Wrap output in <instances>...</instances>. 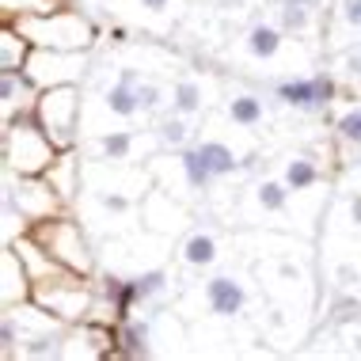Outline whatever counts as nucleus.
Masks as SVG:
<instances>
[{"label":"nucleus","instance_id":"obj_1","mask_svg":"<svg viewBox=\"0 0 361 361\" xmlns=\"http://www.w3.org/2000/svg\"><path fill=\"white\" fill-rule=\"evenodd\" d=\"M12 23L31 46H50V50H92L95 46V23L73 8L16 16Z\"/></svg>","mask_w":361,"mask_h":361},{"label":"nucleus","instance_id":"obj_2","mask_svg":"<svg viewBox=\"0 0 361 361\" xmlns=\"http://www.w3.org/2000/svg\"><path fill=\"white\" fill-rule=\"evenodd\" d=\"M38 122L50 133V141L57 149H76L80 141V114H84V99H80V84H57V87H42L35 99Z\"/></svg>","mask_w":361,"mask_h":361},{"label":"nucleus","instance_id":"obj_3","mask_svg":"<svg viewBox=\"0 0 361 361\" xmlns=\"http://www.w3.org/2000/svg\"><path fill=\"white\" fill-rule=\"evenodd\" d=\"M31 236L42 243L50 255L61 262V267L76 270V274H92L95 259L92 251H87V240H84V228L76 224L73 217H65V213H54V217H42L31 224Z\"/></svg>","mask_w":361,"mask_h":361},{"label":"nucleus","instance_id":"obj_4","mask_svg":"<svg viewBox=\"0 0 361 361\" xmlns=\"http://www.w3.org/2000/svg\"><path fill=\"white\" fill-rule=\"evenodd\" d=\"M31 300H38L46 312H54L65 324H80V319H87V312L95 308V293L87 289L84 274H76V270H61L54 278L35 281Z\"/></svg>","mask_w":361,"mask_h":361},{"label":"nucleus","instance_id":"obj_5","mask_svg":"<svg viewBox=\"0 0 361 361\" xmlns=\"http://www.w3.org/2000/svg\"><path fill=\"white\" fill-rule=\"evenodd\" d=\"M27 80L38 92L42 87H57V84H80L87 73V50H50V46H31L23 65Z\"/></svg>","mask_w":361,"mask_h":361},{"label":"nucleus","instance_id":"obj_6","mask_svg":"<svg viewBox=\"0 0 361 361\" xmlns=\"http://www.w3.org/2000/svg\"><path fill=\"white\" fill-rule=\"evenodd\" d=\"M4 198L23 213L27 221H42V217H54L61 213V194H57L42 175H16V171H4Z\"/></svg>","mask_w":361,"mask_h":361},{"label":"nucleus","instance_id":"obj_7","mask_svg":"<svg viewBox=\"0 0 361 361\" xmlns=\"http://www.w3.org/2000/svg\"><path fill=\"white\" fill-rule=\"evenodd\" d=\"M160 137H149V133H137V130H106L99 137H92V152L95 160H106V164H133L141 156V149H156Z\"/></svg>","mask_w":361,"mask_h":361},{"label":"nucleus","instance_id":"obj_8","mask_svg":"<svg viewBox=\"0 0 361 361\" xmlns=\"http://www.w3.org/2000/svg\"><path fill=\"white\" fill-rule=\"evenodd\" d=\"M141 224L156 236H175V232L187 228V209L179 202H171V190L152 187L141 202Z\"/></svg>","mask_w":361,"mask_h":361},{"label":"nucleus","instance_id":"obj_9","mask_svg":"<svg viewBox=\"0 0 361 361\" xmlns=\"http://www.w3.org/2000/svg\"><path fill=\"white\" fill-rule=\"evenodd\" d=\"M31 289H35L31 270H27V262L19 259V251L8 243L4 255H0V305L4 308L23 305V300H31Z\"/></svg>","mask_w":361,"mask_h":361},{"label":"nucleus","instance_id":"obj_10","mask_svg":"<svg viewBox=\"0 0 361 361\" xmlns=\"http://www.w3.org/2000/svg\"><path fill=\"white\" fill-rule=\"evenodd\" d=\"M202 297H206L209 316H221V319H236L240 312H243V305H247V289H243V281L232 278V274L209 278Z\"/></svg>","mask_w":361,"mask_h":361},{"label":"nucleus","instance_id":"obj_11","mask_svg":"<svg viewBox=\"0 0 361 361\" xmlns=\"http://www.w3.org/2000/svg\"><path fill=\"white\" fill-rule=\"evenodd\" d=\"M137 84H141V73H137V69H122V73H118V80H114V84L99 95L103 106L111 111V118H118V122H133V118L141 114Z\"/></svg>","mask_w":361,"mask_h":361},{"label":"nucleus","instance_id":"obj_12","mask_svg":"<svg viewBox=\"0 0 361 361\" xmlns=\"http://www.w3.org/2000/svg\"><path fill=\"white\" fill-rule=\"evenodd\" d=\"M35 99H38V87L27 80L23 69H0V111H4V118L35 106Z\"/></svg>","mask_w":361,"mask_h":361},{"label":"nucleus","instance_id":"obj_13","mask_svg":"<svg viewBox=\"0 0 361 361\" xmlns=\"http://www.w3.org/2000/svg\"><path fill=\"white\" fill-rule=\"evenodd\" d=\"M42 179L61 194V202H73L76 190H80V183H84V168H80V160H76V149L57 152V160L42 171Z\"/></svg>","mask_w":361,"mask_h":361},{"label":"nucleus","instance_id":"obj_14","mask_svg":"<svg viewBox=\"0 0 361 361\" xmlns=\"http://www.w3.org/2000/svg\"><path fill=\"white\" fill-rule=\"evenodd\" d=\"M152 319H122L118 324V350L114 357H149L152 354Z\"/></svg>","mask_w":361,"mask_h":361},{"label":"nucleus","instance_id":"obj_15","mask_svg":"<svg viewBox=\"0 0 361 361\" xmlns=\"http://www.w3.org/2000/svg\"><path fill=\"white\" fill-rule=\"evenodd\" d=\"M293 198H297V194L286 187V179H262V183H255V187H251V202H255V209H259V213H270V217L289 213Z\"/></svg>","mask_w":361,"mask_h":361},{"label":"nucleus","instance_id":"obj_16","mask_svg":"<svg viewBox=\"0 0 361 361\" xmlns=\"http://www.w3.org/2000/svg\"><path fill=\"white\" fill-rule=\"evenodd\" d=\"M179 255H183V262H187V267L206 270V267H213V262L221 259V243H217V236H213V232H190V236L183 240Z\"/></svg>","mask_w":361,"mask_h":361},{"label":"nucleus","instance_id":"obj_17","mask_svg":"<svg viewBox=\"0 0 361 361\" xmlns=\"http://www.w3.org/2000/svg\"><path fill=\"white\" fill-rule=\"evenodd\" d=\"M281 179H286V187L293 194H308L319 179H324V171H319V164L312 160V156H289V160L281 164Z\"/></svg>","mask_w":361,"mask_h":361},{"label":"nucleus","instance_id":"obj_18","mask_svg":"<svg viewBox=\"0 0 361 361\" xmlns=\"http://www.w3.org/2000/svg\"><path fill=\"white\" fill-rule=\"evenodd\" d=\"M198 152H202V160L209 164L213 179H224V175H236V171L243 168V160L236 156V149H232L228 141H217V137L198 141Z\"/></svg>","mask_w":361,"mask_h":361},{"label":"nucleus","instance_id":"obj_19","mask_svg":"<svg viewBox=\"0 0 361 361\" xmlns=\"http://www.w3.org/2000/svg\"><path fill=\"white\" fill-rule=\"evenodd\" d=\"M281 46H286V31L274 23H255L247 31V54L255 57V61H274L281 54Z\"/></svg>","mask_w":361,"mask_h":361},{"label":"nucleus","instance_id":"obj_20","mask_svg":"<svg viewBox=\"0 0 361 361\" xmlns=\"http://www.w3.org/2000/svg\"><path fill=\"white\" fill-rule=\"evenodd\" d=\"M278 99L293 106V111H324L319 106V95H316V80L312 76H293V80H281L278 84Z\"/></svg>","mask_w":361,"mask_h":361},{"label":"nucleus","instance_id":"obj_21","mask_svg":"<svg viewBox=\"0 0 361 361\" xmlns=\"http://www.w3.org/2000/svg\"><path fill=\"white\" fill-rule=\"evenodd\" d=\"M224 114H228V122H236L240 130H255V126H262V118H267V106H262V95L240 92L228 99Z\"/></svg>","mask_w":361,"mask_h":361},{"label":"nucleus","instance_id":"obj_22","mask_svg":"<svg viewBox=\"0 0 361 361\" xmlns=\"http://www.w3.org/2000/svg\"><path fill=\"white\" fill-rule=\"evenodd\" d=\"M27 54H31V42L16 31L12 19H4V31H0V69H23Z\"/></svg>","mask_w":361,"mask_h":361},{"label":"nucleus","instance_id":"obj_23","mask_svg":"<svg viewBox=\"0 0 361 361\" xmlns=\"http://www.w3.org/2000/svg\"><path fill=\"white\" fill-rule=\"evenodd\" d=\"M171 111L190 118V114H202L206 111V92H202L198 80H179L171 87Z\"/></svg>","mask_w":361,"mask_h":361},{"label":"nucleus","instance_id":"obj_24","mask_svg":"<svg viewBox=\"0 0 361 361\" xmlns=\"http://www.w3.org/2000/svg\"><path fill=\"white\" fill-rule=\"evenodd\" d=\"M179 168H183V179H187V187L190 190H209V183H213V171H209V164L202 160V152H198V145L194 149H183L179 152Z\"/></svg>","mask_w":361,"mask_h":361},{"label":"nucleus","instance_id":"obj_25","mask_svg":"<svg viewBox=\"0 0 361 361\" xmlns=\"http://www.w3.org/2000/svg\"><path fill=\"white\" fill-rule=\"evenodd\" d=\"M133 293H137V305H149V300L156 297H164L168 293V270H160V267H152V270H141V274H133Z\"/></svg>","mask_w":361,"mask_h":361},{"label":"nucleus","instance_id":"obj_26","mask_svg":"<svg viewBox=\"0 0 361 361\" xmlns=\"http://www.w3.org/2000/svg\"><path fill=\"white\" fill-rule=\"evenodd\" d=\"M156 137H160V149H183L187 145V122H183V114H168L156 126Z\"/></svg>","mask_w":361,"mask_h":361},{"label":"nucleus","instance_id":"obj_27","mask_svg":"<svg viewBox=\"0 0 361 361\" xmlns=\"http://www.w3.org/2000/svg\"><path fill=\"white\" fill-rule=\"evenodd\" d=\"M137 99H141V118H145V114H156L164 103H168V87H164L160 80H145V76H141Z\"/></svg>","mask_w":361,"mask_h":361},{"label":"nucleus","instance_id":"obj_28","mask_svg":"<svg viewBox=\"0 0 361 361\" xmlns=\"http://www.w3.org/2000/svg\"><path fill=\"white\" fill-rule=\"evenodd\" d=\"M335 133H338V141H346V145H361V103L346 106V111L338 114V118H335Z\"/></svg>","mask_w":361,"mask_h":361},{"label":"nucleus","instance_id":"obj_29","mask_svg":"<svg viewBox=\"0 0 361 361\" xmlns=\"http://www.w3.org/2000/svg\"><path fill=\"white\" fill-rule=\"evenodd\" d=\"M0 4H4V19H16L31 12H57L65 8V0H0Z\"/></svg>","mask_w":361,"mask_h":361},{"label":"nucleus","instance_id":"obj_30","mask_svg":"<svg viewBox=\"0 0 361 361\" xmlns=\"http://www.w3.org/2000/svg\"><path fill=\"white\" fill-rule=\"evenodd\" d=\"M281 31L286 35H305L308 27H312V12L305 4H281Z\"/></svg>","mask_w":361,"mask_h":361},{"label":"nucleus","instance_id":"obj_31","mask_svg":"<svg viewBox=\"0 0 361 361\" xmlns=\"http://www.w3.org/2000/svg\"><path fill=\"white\" fill-rule=\"evenodd\" d=\"M27 232H31V221H27L23 213L4 198V247H8V243H16L19 236H27Z\"/></svg>","mask_w":361,"mask_h":361},{"label":"nucleus","instance_id":"obj_32","mask_svg":"<svg viewBox=\"0 0 361 361\" xmlns=\"http://www.w3.org/2000/svg\"><path fill=\"white\" fill-rule=\"evenodd\" d=\"M316 80V95H319V106H331L338 99V80L335 76H327V73H319V76H312Z\"/></svg>","mask_w":361,"mask_h":361},{"label":"nucleus","instance_id":"obj_33","mask_svg":"<svg viewBox=\"0 0 361 361\" xmlns=\"http://www.w3.org/2000/svg\"><path fill=\"white\" fill-rule=\"evenodd\" d=\"M338 19L350 31H361V0H338Z\"/></svg>","mask_w":361,"mask_h":361},{"label":"nucleus","instance_id":"obj_34","mask_svg":"<svg viewBox=\"0 0 361 361\" xmlns=\"http://www.w3.org/2000/svg\"><path fill=\"white\" fill-rule=\"evenodd\" d=\"M338 69H343L350 80H361V46H354V50H346L338 57Z\"/></svg>","mask_w":361,"mask_h":361},{"label":"nucleus","instance_id":"obj_35","mask_svg":"<svg viewBox=\"0 0 361 361\" xmlns=\"http://www.w3.org/2000/svg\"><path fill=\"white\" fill-rule=\"evenodd\" d=\"M346 221H350V228H361V190L350 194V202H346Z\"/></svg>","mask_w":361,"mask_h":361},{"label":"nucleus","instance_id":"obj_36","mask_svg":"<svg viewBox=\"0 0 361 361\" xmlns=\"http://www.w3.org/2000/svg\"><path fill=\"white\" fill-rule=\"evenodd\" d=\"M145 8H149V12H164V8H168V0H141Z\"/></svg>","mask_w":361,"mask_h":361},{"label":"nucleus","instance_id":"obj_37","mask_svg":"<svg viewBox=\"0 0 361 361\" xmlns=\"http://www.w3.org/2000/svg\"><path fill=\"white\" fill-rule=\"evenodd\" d=\"M111 42H126V27H111Z\"/></svg>","mask_w":361,"mask_h":361},{"label":"nucleus","instance_id":"obj_38","mask_svg":"<svg viewBox=\"0 0 361 361\" xmlns=\"http://www.w3.org/2000/svg\"><path fill=\"white\" fill-rule=\"evenodd\" d=\"M281 4H305V8H312L316 0H281Z\"/></svg>","mask_w":361,"mask_h":361}]
</instances>
